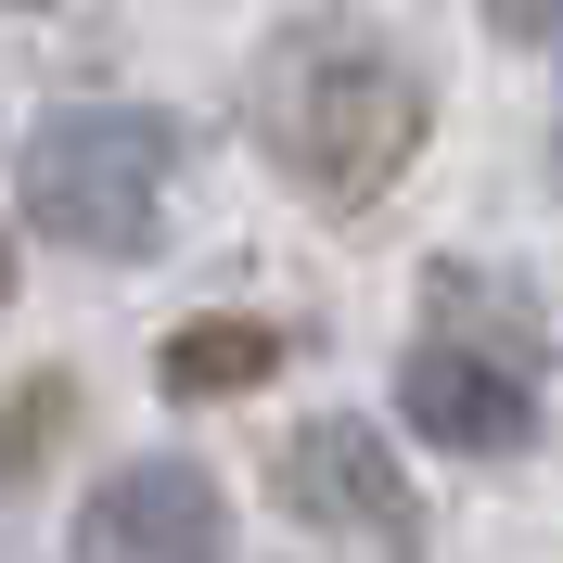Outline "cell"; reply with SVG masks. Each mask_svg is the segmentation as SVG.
<instances>
[{"label": "cell", "instance_id": "obj_1", "mask_svg": "<svg viewBox=\"0 0 563 563\" xmlns=\"http://www.w3.org/2000/svg\"><path fill=\"white\" fill-rule=\"evenodd\" d=\"M422 129H435L422 77L397 65V52H372V38H295L269 65V90H256V154H269L295 192H320L333 218L372 206V192L422 154Z\"/></svg>", "mask_w": 563, "mask_h": 563}, {"label": "cell", "instance_id": "obj_2", "mask_svg": "<svg viewBox=\"0 0 563 563\" xmlns=\"http://www.w3.org/2000/svg\"><path fill=\"white\" fill-rule=\"evenodd\" d=\"M179 154L192 141H179L167 103H65V115H38L26 167H13L26 231H52L65 256H141L167 231Z\"/></svg>", "mask_w": 563, "mask_h": 563}, {"label": "cell", "instance_id": "obj_3", "mask_svg": "<svg viewBox=\"0 0 563 563\" xmlns=\"http://www.w3.org/2000/svg\"><path fill=\"white\" fill-rule=\"evenodd\" d=\"M77 563H231V499L206 461H129L77 499Z\"/></svg>", "mask_w": 563, "mask_h": 563}, {"label": "cell", "instance_id": "obj_4", "mask_svg": "<svg viewBox=\"0 0 563 563\" xmlns=\"http://www.w3.org/2000/svg\"><path fill=\"white\" fill-rule=\"evenodd\" d=\"M282 499H295L308 526H333V538H385V551L422 538V499H410V474H397L385 422H346V410L282 435Z\"/></svg>", "mask_w": 563, "mask_h": 563}, {"label": "cell", "instance_id": "obj_5", "mask_svg": "<svg viewBox=\"0 0 563 563\" xmlns=\"http://www.w3.org/2000/svg\"><path fill=\"white\" fill-rule=\"evenodd\" d=\"M397 422L435 435V449H461V461H512L538 435V397H526L512 358L461 346V333H422V346L397 358Z\"/></svg>", "mask_w": 563, "mask_h": 563}, {"label": "cell", "instance_id": "obj_6", "mask_svg": "<svg viewBox=\"0 0 563 563\" xmlns=\"http://www.w3.org/2000/svg\"><path fill=\"white\" fill-rule=\"evenodd\" d=\"M269 372H282L269 320H179L167 346H154V385L167 397H256Z\"/></svg>", "mask_w": 563, "mask_h": 563}, {"label": "cell", "instance_id": "obj_7", "mask_svg": "<svg viewBox=\"0 0 563 563\" xmlns=\"http://www.w3.org/2000/svg\"><path fill=\"white\" fill-rule=\"evenodd\" d=\"M77 410H90V385H77V372H26V385L0 397V487H26L38 461L65 449V435H77Z\"/></svg>", "mask_w": 563, "mask_h": 563}, {"label": "cell", "instance_id": "obj_8", "mask_svg": "<svg viewBox=\"0 0 563 563\" xmlns=\"http://www.w3.org/2000/svg\"><path fill=\"white\" fill-rule=\"evenodd\" d=\"M487 26L512 52H563V0H487Z\"/></svg>", "mask_w": 563, "mask_h": 563}, {"label": "cell", "instance_id": "obj_9", "mask_svg": "<svg viewBox=\"0 0 563 563\" xmlns=\"http://www.w3.org/2000/svg\"><path fill=\"white\" fill-rule=\"evenodd\" d=\"M0 308H13V244H0Z\"/></svg>", "mask_w": 563, "mask_h": 563}, {"label": "cell", "instance_id": "obj_10", "mask_svg": "<svg viewBox=\"0 0 563 563\" xmlns=\"http://www.w3.org/2000/svg\"><path fill=\"white\" fill-rule=\"evenodd\" d=\"M13 13H52V0H13Z\"/></svg>", "mask_w": 563, "mask_h": 563}, {"label": "cell", "instance_id": "obj_11", "mask_svg": "<svg viewBox=\"0 0 563 563\" xmlns=\"http://www.w3.org/2000/svg\"><path fill=\"white\" fill-rule=\"evenodd\" d=\"M551 154H563V141H551Z\"/></svg>", "mask_w": 563, "mask_h": 563}]
</instances>
